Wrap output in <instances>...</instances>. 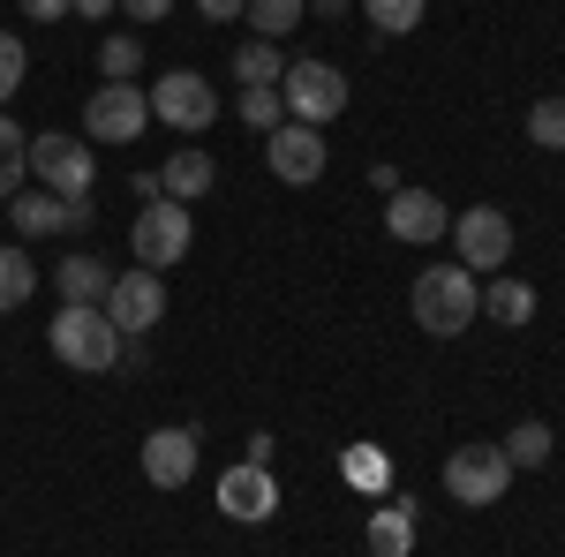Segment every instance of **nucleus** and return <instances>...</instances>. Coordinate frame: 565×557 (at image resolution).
<instances>
[{"label":"nucleus","mask_w":565,"mask_h":557,"mask_svg":"<svg viewBox=\"0 0 565 557\" xmlns=\"http://www.w3.org/2000/svg\"><path fill=\"white\" fill-rule=\"evenodd\" d=\"M407 309H415V324H423L430 340H460V332L482 317V287H476L468 264H430V271L415 279Z\"/></svg>","instance_id":"f257e3e1"},{"label":"nucleus","mask_w":565,"mask_h":557,"mask_svg":"<svg viewBox=\"0 0 565 557\" xmlns=\"http://www.w3.org/2000/svg\"><path fill=\"white\" fill-rule=\"evenodd\" d=\"M45 340L61 354V369H84V377H106L121 362V324L106 309H90V301H61V317H53Z\"/></svg>","instance_id":"f03ea898"},{"label":"nucleus","mask_w":565,"mask_h":557,"mask_svg":"<svg viewBox=\"0 0 565 557\" xmlns=\"http://www.w3.org/2000/svg\"><path fill=\"white\" fill-rule=\"evenodd\" d=\"M279 106H287V121L324 129V121L348 114V76H340L332 61H287V76H279Z\"/></svg>","instance_id":"7ed1b4c3"},{"label":"nucleus","mask_w":565,"mask_h":557,"mask_svg":"<svg viewBox=\"0 0 565 557\" xmlns=\"http://www.w3.org/2000/svg\"><path fill=\"white\" fill-rule=\"evenodd\" d=\"M189 242H196V218H189V204H174V196H159V204H143L129 226V257L143 264V271H167V264L189 257Z\"/></svg>","instance_id":"20e7f679"},{"label":"nucleus","mask_w":565,"mask_h":557,"mask_svg":"<svg viewBox=\"0 0 565 557\" xmlns=\"http://www.w3.org/2000/svg\"><path fill=\"white\" fill-rule=\"evenodd\" d=\"M31 173H39V189H53V196H68V204H90V181H98V167H90V143L84 136H61L45 129L31 136Z\"/></svg>","instance_id":"39448f33"},{"label":"nucleus","mask_w":565,"mask_h":557,"mask_svg":"<svg viewBox=\"0 0 565 557\" xmlns=\"http://www.w3.org/2000/svg\"><path fill=\"white\" fill-rule=\"evenodd\" d=\"M505 490H513V460H505L498 444H460V452L445 460V497H452V505H468V513L498 505Z\"/></svg>","instance_id":"423d86ee"},{"label":"nucleus","mask_w":565,"mask_h":557,"mask_svg":"<svg viewBox=\"0 0 565 557\" xmlns=\"http://www.w3.org/2000/svg\"><path fill=\"white\" fill-rule=\"evenodd\" d=\"M151 121H167L174 136H204L218 121V90L196 76V68H167L151 84Z\"/></svg>","instance_id":"0eeeda50"},{"label":"nucleus","mask_w":565,"mask_h":557,"mask_svg":"<svg viewBox=\"0 0 565 557\" xmlns=\"http://www.w3.org/2000/svg\"><path fill=\"white\" fill-rule=\"evenodd\" d=\"M143 129H151V90L98 84L84 98V143H136Z\"/></svg>","instance_id":"6e6552de"},{"label":"nucleus","mask_w":565,"mask_h":557,"mask_svg":"<svg viewBox=\"0 0 565 557\" xmlns=\"http://www.w3.org/2000/svg\"><path fill=\"white\" fill-rule=\"evenodd\" d=\"M114 324H121V340H136V332H151L159 317H167V279L159 271H114V287H106V301H98Z\"/></svg>","instance_id":"1a4fd4ad"},{"label":"nucleus","mask_w":565,"mask_h":557,"mask_svg":"<svg viewBox=\"0 0 565 557\" xmlns=\"http://www.w3.org/2000/svg\"><path fill=\"white\" fill-rule=\"evenodd\" d=\"M452 249L468 271H498V264L513 257V218L498 212V204H476V212H452Z\"/></svg>","instance_id":"9d476101"},{"label":"nucleus","mask_w":565,"mask_h":557,"mask_svg":"<svg viewBox=\"0 0 565 557\" xmlns=\"http://www.w3.org/2000/svg\"><path fill=\"white\" fill-rule=\"evenodd\" d=\"M218 513L242 519V527H264V519L279 513V482L264 460H234V468L218 474Z\"/></svg>","instance_id":"9b49d317"},{"label":"nucleus","mask_w":565,"mask_h":557,"mask_svg":"<svg viewBox=\"0 0 565 557\" xmlns=\"http://www.w3.org/2000/svg\"><path fill=\"white\" fill-rule=\"evenodd\" d=\"M264 159H271V173L287 181V189H309V181H324V136L309 129V121H279V129L264 136Z\"/></svg>","instance_id":"f8f14e48"},{"label":"nucleus","mask_w":565,"mask_h":557,"mask_svg":"<svg viewBox=\"0 0 565 557\" xmlns=\"http://www.w3.org/2000/svg\"><path fill=\"white\" fill-rule=\"evenodd\" d=\"M385 234L415 249V242H437V234H452V212L437 204L430 189H392V196H385Z\"/></svg>","instance_id":"ddd939ff"},{"label":"nucleus","mask_w":565,"mask_h":557,"mask_svg":"<svg viewBox=\"0 0 565 557\" xmlns=\"http://www.w3.org/2000/svg\"><path fill=\"white\" fill-rule=\"evenodd\" d=\"M189 474H196V429H151L143 437V482L151 490H189Z\"/></svg>","instance_id":"4468645a"},{"label":"nucleus","mask_w":565,"mask_h":557,"mask_svg":"<svg viewBox=\"0 0 565 557\" xmlns=\"http://www.w3.org/2000/svg\"><path fill=\"white\" fill-rule=\"evenodd\" d=\"M8 218H15V234H61V226H90V204H68V196H53V189H23V196H8Z\"/></svg>","instance_id":"2eb2a0df"},{"label":"nucleus","mask_w":565,"mask_h":557,"mask_svg":"<svg viewBox=\"0 0 565 557\" xmlns=\"http://www.w3.org/2000/svg\"><path fill=\"white\" fill-rule=\"evenodd\" d=\"M362 550L370 557H415V513L399 497H385L377 513L362 519Z\"/></svg>","instance_id":"dca6fc26"},{"label":"nucleus","mask_w":565,"mask_h":557,"mask_svg":"<svg viewBox=\"0 0 565 557\" xmlns=\"http://www.w3.org/2000/svg\"><path fill=\"white\" fill-rule=\"evenodd\" d=\"M212 181H218V159H212V151H174V159L159 167V196L196 204V196H212Z\"/></svg>","instance_id":"f3484780"},{"label":"nucleus","mask_w":565,"mask_h":557,"mask_svg":"<svg viewBox=\"0 0 565 557\" xmlns=\"http://www.w3.org/2000/svg\"><path fill=\"white\" fill-rule=\"evenodd\" d=\"M482 317L505 324V332H521L527 317H535V287H527V279H490V287H482Z\"/></svg>","instance_id":"a211bd4d"},{"label":"nucleus","mask_w":565,"mask_h":557,"mask_svg":"<svg viewBox=\"0 0 565 557\" xmlns=\"http://www.w3.org/2000/svg\"><path fill=\"white\" fill-rule=\"evenodd\" d=\"M234 76H242V90H279V76H287V53H279L271 39L234 45Z\"/></svg>","instance_id":"6ab92c4d"},{"label":"nucleus","mask_w":565,"mask_h":557,"mask_svg":"<svg viewBox=\"0 0 565 557\" xmlns=\"http://www.w3.org/2000/svg\"><path fill=\"white\" fill-rule=\"evenodd\" d=\"M340 474H348L362 497H385L392 490V460L377 452V444H348V452H340Z\"/></svg>","instance_id":"aec40b11"},{"label":"nucleus","mask_w":565,"mask_h":557,"mask_svg":"<svg viewBox=\"0 0 565 557\" xmlns=\"http://www.w3.org/2000/svg\"><path fill=\"white\" fill-rule=\"evenodd\" d=\"M106 287H114V271L98 257H61V301H90V309H98Z\"/></svg>","instance_id":"412c9836"},{"label":"nucleus","mask_w":565,"mask_h":557,"mask_svg":"<svg viewBox=\"0 0 565 557\" xmlns=\"http://www.w3.org/2000/svg\"><path fill=\"white\" fill-rule=\"evenodd\" d=\"M362 15H370L377 39H407V31H423L430 0H362Z\"/></svg>","instance_id":"4be33fe9"},{"label":"nucleus","mask_w":565,"mask_h":557,"mask_svg":"<svg viewBox=\"0 0 565 557\" xmlns=\"http://www.w3.org/2000/svg\"><path fill=\"white\" fill-rule=\"evenodd\" d=\"M23 151H31V136L0 114V204H8V196H23V173H31V159H23Z\"/></svg>","instance_id":"5701e85b"},{"label":"nucleus","mask_w":565,"mask_h":557,"mask_svg":"<svg viewBox=\"0 0 565 557\" xmlns=\"http://www.w3.org/2000/svg\"><path fill=\"white\" fill-rule=\"evenodd\" d=\"M31 294H39V264L23 257V249H0V317L23 309Z\"/></svg>","instance_id":"b1692460"},{"label":"nucleus","mask_w":565,"mask_h":557,"mask_svg":"<svg viewBox=\"0 0 565 557\" xmlns=\"http://www.w3.org/2000/svg\"><path fill=\"white\" fill-rule=\"evenodd\" d=\"M551 444H558V437H551V422H513V437H505L498 452H505V460H513V474H521V468H543V460H551Z\"/></svg>","instance_id":"393cba45"},{"label":"nucleus","mask_w":565,"mask_h":557,"mask_svg":"<svg viewBox=\"0 0 565 557\" xmlns=\"http://www.w3.org/2000/svg\"><path fill=\"white\" fill-rule=\"evenodd\" d=\"M242 15H249V31H257V39L279 45L287 31H295V23H302V0H249Z\"/></svg>","instance_id":"a878e982"},{"label":"nucleus","mask_w":565,"mask_h":557,"mask_svg":"<svg viewBox=\"0 0 565 557\" xmlns=\"http://www.w3.org/2000/svg\"><path fill=\"white\" fill-rule=\"evenodd\" d=\"M143 68V39H98V76L106 84H136Z\"/></svg>","instance_id":"bb28decb"},{"label":"nucleus","mask_w":565,"mask_h":557,"mask_svg":"<svg viewBox=\"0 0 565 557\" xmlns=\"http://www.w3.org/2000/svg\"><path fill=\"white\" fill-rule=\"evenodd\" d=\"M527 143L535 151H565V98H535L527 106Z\"/></svg>","instance_id":"cd10ccee"},{"label":"nucleus","mask_w":565,"mask_h":557,"mask_svg":"<svg viewBox=\"0 0 565 557\" xmlns=\"http://www.w3.org/2000/svg\"><path fill=\"white\" fill-rule=\"evenodd\" d=\"M23 76H31V53H23V39L0 31V114H8V98L23 90Z\"/></svg>","instance_id":"c85d7f7f"},{"label":"nucleus","mask_w":565,"mask_h":557,"mask_svg":"<svg viewBox=\"0 0 565 557\" xmlns=\"http://www.w3.org/2000/svg\"><path fill=\"white\" fill-rule=\"evenodd\" d=\"M242 121L271 136L279 121H287V106H279V90H242Z\"/></svg>","instance_id":"c756f323"},{"label":"nucleus","mask_w":565,"mask_h":557,"mask_svg":"<svg viewBox=\"0 0 565 557\" xmlns=\"http://www.w3.org/2000/svg\"><path fill=\"white\" fill-rule=\"evenodd\" d=\"M15 8H23L31 23H61V15H68V0H15Z\"/></svg>","instance_id":"7c9ffc66"},{"label":"nucleus","mask_w":565,"mask_h":557,"mask_svg":"<svg viewBox=\"0 0 565 557\" xmlns=\"http://www.w3.org/2000/svg\"><path fill=\"white\" fill-rule=\"evenodd\" d=\"M242 8H249V0H196V15H204V23H234Z\"/></svg>","instance_id":"2f4dec72"},{"label":"nucleus","mask_w":565,"mask_h":557,"mask_svg":"<svg viewBox=\"0 0 565 557\" xmlns=\"http://www.w3.org/2000/svg\"><path fill=\"white\" fill-rule=\"evenodd\" d=\"M121 8H129L136 23H159V15H167V8H174V0H121Z\"/></svg>","instance_id":"473e14b6"},{"label":"nucleus","mask_w":565,"mask_h":557,"mask_svg":"<svg viewBox=\"0 0 565 557\" xmlns=\"http://www.w3.org/2000/svg\"><path fill=\"white\" fill-rule=\"evenodd\" d=\"M114 8H121V0H68V15H90V23H98V15H114Z\"/></svg>","instance_id":"72a5a7b5"},{"label":"nucleus","mask_w":565,"mask_h":557,"mask_svg":"<svg viewBox=\"0 0 565 557\" xmlns=\"http://www.w3.org/2000/svg\"><path fill=\"white\" fill-rule=\"evenodd\" d=\"M309 8H317V15H348L354 0H309Z\"/></svg>","instance_id":"f704fd0d"}]
</instances>
